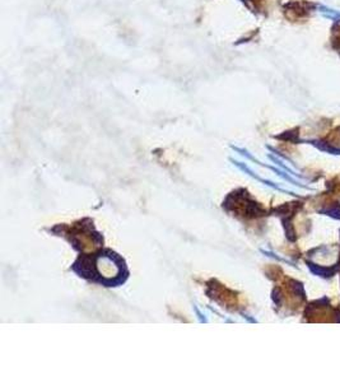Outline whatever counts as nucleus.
<instances>
[{
    "instance_id": "f257e3e1",
    "label": "nucleus",
    "mask_w": 340,
    "mask_h": 382,
    "mask_svg": "<svg viewBox=\"0 0 340 382\" xmlns=\"http://www.w3.org/2000/svg\"><path fill=\"white\" fill-rule=\"evenodd\" d=\"M310 267H316L317 274H322L325 270L335 267L339 262V249L336 246H322L320 249L310 252Z\"/></svg>"
},
{
    "instance_id": "f03ea898",
    "label": "nucleus",
    "mask_w": 340,
    "mask_h": 382,
    "mask_svg": "<svg viewBox=\"0 0 340 382\" xmlns=\"http://www.w3.org/2000/svg\"><path fill=\"white\" fill-rule=\"evenodd\" d=\"M319 12L324 14L325 17H328V19L340 21V11H336V9H333V8H329V6H319Z\"/></svg>"
},
{
    "instance_id": "7ed1b4c3",
    "label": "nucleus",
    "mask_w": 340,
    "mask_h": 382,
    "mask_svg": "<svg viewBox=\"0 0 340 382\" xmlns=\"http://www.w3.org/2000/svg\"><path fill=\"white\" fill-rule=\"evenodd\" d=\"M328 144L330 148H333V150L340 152V129H338L336 132L333 133V135L329 138Z\"/></svg>"
}]
</instances>
